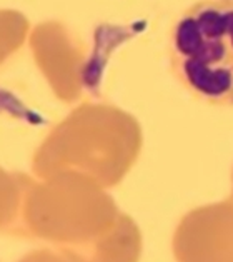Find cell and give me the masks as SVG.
I'll use <instances>...</instances> for the list:
<instances>
[{
    "label": "cell",
    "mask_w": 233,
    "mask_h": 262,
    "mask_svg": "<svg viewBox=\"0 0 233 262\" xmlns=\"http://www.w3.org/2000/svg\"><path fill=\"white\" fill-rule=\"evenodd\" d=\"M170 67L193 97L233 107V0H200L175 22Z\"/></svg>",
    "instance_id": "cell-1"
}]
</instances>
